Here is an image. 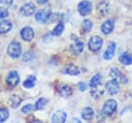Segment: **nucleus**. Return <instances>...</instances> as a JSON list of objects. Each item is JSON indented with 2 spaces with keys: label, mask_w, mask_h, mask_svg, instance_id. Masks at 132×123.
<instances>
[{
  "label": "nucleus",
  "mask_w": 132,
  "mask_h": 123,
  "mask_svg": "<svg viewBox=\"0 0 132 123\" xmlns=\"http://www.w3.org/2000/svg\"><path fill=\"white\" fill-rule=\"evenodd\" d=\"M101 81H102V76H101V74H99V73L95 74V75L91 79V81H90V86H91V88L98 87V86L101 84Z\"/></svg>",
  "instance_id": "5701e85b"
},
{
  "label": "nucleus",
  "mask_w": 132,
  "mask_h": 123,
  "mask_svg": "<svg viewBox=\"0 0 132 123\" xmlns=\"http://www.w3.org/2000/svg\"><path fill=\"white\" fill-rule=\"evenodd\" d=\"M50 18H51L50 8H42L35 13V20L40 24H45Z\"/></svg>",
  "instance_id": "20e7f679"
},
{
  "label": "nucleus",
  "mask_w": 132,
  "mask_h": 123,
  "mask_svg": "<svg viewBox=\"0 0 132 123\" xmlns=\"http://www.w3.org/2000/svg\"><path fill=\"white\" fill-rule=\"evenodd\" d=\"M91 94H92V96L94 97V98H100L101 96H102V94H103V90L102 89H97V87H94V88H92V90H91Z\"/></svg>",
  "instance_id": "cd10ccee"
},
{
  "label": "nucleus",
  "mask_w": 132,
  "mask_h": 123,
  "mask_svg": "<svg viewBox=\"0 0 132 123\" xmlns=\"http://www.w3.org/2000/svg\"><path fill=\"white\" fill-rule=\"evenodd\" d=\"M34 109H35V107H34V105L29 103V104H26L25 106H23V107H22V113H24V114H28V113L32 112Z\"/></svg>",
  "instance_id": "c85d7f7f"
},
{
  "label": "nucleus",
  "mask_w": 132,
  "mask_h": 123,
  "mask_svg": "<svg viewBox=\"0 0 132 123\" xmlns=\"http://www.w3.org/2000/svg\"><path fill=\"white\" fill-rule=\"evenodd\" d=\"M46 103H47V100H46L44 97H40V98L37 99V101L35 102L34 107H35V110H42V109L45 107Z\"/></svg>",
  "instance_id": "393cba45"
},
{
  "label": "nucleus",
  "mask_w": 132,
  "mask_h": 123,
  "mask_svg": "<svg viewBox=\"0 0 132 123\" xmlns=\"http://www.w3.org/2000/svg\"><path fill=\"white\" fill-rule=\"evenodd\" d=\"M8 16V10L6 8H3V7H0V20L1 19H4Z\"/></svg>",
  "instance_id": "7c9ffc66"
},
{
  "label": "nucleus",
  "mask_w": 132,
  "mask_h": 123,
  "mask_svg": "<svg viewBox=\"0 0 132 123\" xmlns=\"http://www.w3.org/2000/svg\"><path fill=\"white\" fill-rule=\"evenodd\" d=\"M36 1H37L38 4H41V5H42V4H45V3L47 2V0H36Z\"/></svg>",
  "instance_id": "72a5a7b5"
},
{
  "label": "nucleus",
  "mask_w": 132,
  "mask_h": 123,
  "mask_svg": "<svg viewBox=\"0 0 132 123\" xmlns=\"http://www.w3.org/2000/svg\"><path fill=\"white\" fill-rule=\"evenodd\" d=\"M92 28H93V23H92L90 20L86 19V20L82 21V29H84V31H85L86 33L90 32V31L92 30Z\"/></svg>",
  "instance_id": "a878e982"
},
{
  "label": "nucleus",
  "mask_w": 132,
  "mask_h": 123,
  "mask_svg": "<svg viewBox=\"0 0 132 123\" xmlns=\"http://www.w3.org/2000/svg\"><path fill=\"white\" fill-rule=\"evenodd\" d=\"M72 93H73V90H72V88L69 86V85H63V86H61V88H60V94L63 96V97H70L71 95H72Z\"/></svg>",
  "instance_id": "a211bd4d"
},
{
  "label": "nucleus",
  "mask_w": 132,
  "mask_h": 123,
  "mask_svg": "<svg viewBox=\"0 0 132 123\" xmlns=\"http://www.w3.org/2000/svg\"><path fill=\"white\" fill-rule=\"evenodd\" d=\"M20 83V75L18 73V71H10L7 76H6V84L9 86V87H15L18 86Z\"/></svg>",
  "instance_id": "423d86ee"
},
{
  "label": "nucleus",
  "mask_w": 132,
  "mask_h": 123,
  "mask_svg": "<svg viewBox=\"0 0 132 123\" xmlns=\"http://www.w3.org/2000/svg\"><path fill=\"white\" fill-rule=\"evenodd\" d=\"M66 119H67V114H66V112H64L62 110L56 111L52 116L53 123H64L66 121Z\"/></svg>",
  "instance_id": "6e6552de"
},
{
  "label": "nucleus",
  "mask_w": 132,
  "mask_h": 123,
  "mask_svg": "<svg viewBox=\"0 0 132 123\" xmlns=\"http://www.w3.org/2000/svg\"><path fill=\"white\" fill-rule=\"evenodd\" d=\"M13 0H0V3L1 4H5V5H10L12 3Z\"/></svg>",
  "instance_id": "473e14b6"
},
{
  "label": "nucleus",
  "mask_w": 132,
  "mask_h": 123,
  "mask_svg": "<svg viewBox=\"0 0 132 123\" xmlns=\"http://www.w3.org/2000/svg\"><path fill=\"white\" fill-rule=\"evenodd\" d=\"M118 109V103L116 100L113 99H107L102 107V114H104V116H111L112 114L116 113Z\"/></svg>",
  "instance_id": "f03ea898"
},
{
  "label": "nucleus",
  "mask_w": 132,
  "mask_h": 123,
  "mask_svg": "<svg viewBox=\"0 0 132 123\" xmlns=\"http://www.w3.org/2000/svg\"><path fill=\"white\" fill-rule=\"evenodd\" d=\"M8 102H9V104H10L11 107L15 109V107H18V106L20 105V103L22 102V98H21L19 95H11V96L9 97V99H8Z\"/></svg>",
  "instance_id": "aec40b11"
},
{
  "label": "nucleus",
  "mask_w": 132,
  "mask_h": 123,
  "mask_svg": "<svg viewBox=\"0 0 132 123\" xmlns=\"http://www.w3.org/2000/svg\"><path fill=\"white\" fill-rule=\"evenodd\" d=\"M94 110L92 109V107H90V106H87V107H85L82 111H81V117H82V119L84 120H86V121H90V120H92L93 118H94Z\"/></svg>",
  "instance_id": "2eb2a0df"
},
{
  "label": "nucleus",
  "mask_w": 132,
  "mask_h": 123,
  "mask_svg": "<svg viewBox=\"0 0 132 123\" xmlns=\"http://www.w3.org/2000/svg\"><path fill=\"white\" fill-rule=\"evenodd\" d=\"M119 60L124 65H131L132 64V54L127 53V52L122 53L119 57Z\"/></svg>",
  "instance_id": "f3484780"
},
{
  "label": "nucleus",
  "mask_w": 132,
  "mask_h": 123,
  "mask_svg": "<svg viewBox=\"0 0 132 123\" xmlns=\"http://www.w3.org/2000/svg\"><path fill=\"white\" fill-rule=\"evenodd\" d=\"M64 27H65V26H64V23H62V22L58 23L57 26L53 29L52 34L55 35V36H59V35H61V34L63 33V31H64Z\"/></svg>",
  "instance_id": "b1692460"
},
{
  "label": "nucleus",
  "mask_w": 132,
  "mask_h": 123,
  "mask_svg": "<svg viewBox=\"0 0 132 123\" xmlns=\"http://www.w3.org/2000/svg\"><path fill=\"white\" fill-rule=\"evenodd\" d=\"M77 87H78L79 91H86V89H87V84L84 83V82H80V83H78Z\"/></svg>",
  "instance_id": "2f4dec72"
},
{
  "label": "nucleus",
  "mask_w": 132,
  "mask_h": 123,
  "mask_svg": "<svg viewBox=\"0 0 132 123\" xmlns=\"http://www.w3.org/2000/svg\"><path fill=\"white\" fill-rule=\"evenodd\" d=\"M105 88L107 90V92L110 94V95H116L119 93L120 91V85H119V82L117 80H113L111 79L110 81H108L105 85Z\"/></svg>",
  "instance_id": "0eeeda50"
},
{
  "label": "nucleus",
  "mask_w": 132,
  "mask_h": 123,
  "mask_svg": "<svg viewBox=\"0 0 132 123\" xmlns=\"http://www.w3.org/2000/svg\"><path fill=\"white\" fill-rule=\"evenodd\" d=\"M12 28V23L8 20H4L0 22V34H4L7 33L11 30Z\"/></svg>",
  "instance_id": "dca6fc26"
},
{
  "label": "nucleus",
  "mask_w": 132,
  "mask_h": 123,
  "mask_svg": "<svg viewBox=\"0 0 132 123\" xmlns=\"http://www.w3.org/2000/svg\"><path fill=\"white\" fill-rule=\"evenodd\" d=\"M33 59V53L32 52H26L24 55H23V61H30Z\"/></svg>",
  "instance_id": "c756f323"
},
{
  "label": "nucleus",
  "mask_w": 132,
  "mask_h": 123,
  "mask_svg": "<svg viewBox=\"0 0 132 123\" xmlns=\"http://www.w3.org/2000/svg\"><path fill=\"white\" fill-rule=\"evenodd\" d=\"M77 10H78V13L80 16L86 17L92 11V3L90 1H88V0H84V1L78 3Z\"/></svg>",
  "instance_id": "39448f33"
},
{
  "label": "nucleus",
  "mask_w": 132,
  "mask_h": 123,
  "mask_svg": "<svg viewBox=\"0 0 132 123\" xmlns=\"http://www.w3.org/2000/svg\"><path fill=\"white\" fill-rule=\"evenodd\" d=\"M109 76H110L111 79L117 80V81L119 82V81L122 79V73H121V71H120L119 68L112 67V68H110V70H109Z\"/></svg>",
  "instance_id": "4be33fe9"
},
{
  "label": "nucleus",
  "mask_w": 132,
  "mask_h": 123,
  "mask_svg": "<svg viewBox=\"0 0 132 123\" xmlns=\"http://www.w3.org/2000/svg\"><path fill=\"white\" fill-rule=\"evenodd\" d=\"M35 84H36V78L33 76V75H30V76H28V78L24 81L23 86H24L25 88H27V89H30V88H33V87L35 86Z\"/></svg>",
  "instance_id": "412c9836"
},
{
  "label": "nucleus",
  "mask_w": 132,
  "mask_h": 123,
  "mask_svg": "<svg viewBox=\"0 0 132 123\" xmlns=\"http://www.w3.org/2000/svg\"><path fill=\"white\" fill-rule=\"evenodd\" d=\"M113 27H114L113 20L109 19V20L105 21V22L102 24V26H101V31H102V33H103V34L108 35V34H110V33L112 32Z\"/></svg>",
  "instance_id": "f8f14e48"
},
{
  "label": "nucleus",
  "mask_w": 132,
  "mask_h": 123,
  "mask_svg": "<svg viewBox=\"0 0 132 123\" xmlns=\"http://www.w3.org/2000/svg\"><path fill=\"white\" fill-rule=\"evenodd\" d=\"M74 121H75V122H79V120H78V119H76V118H75V119H74V118L72 119V122H74Z\"/></svg>",
  "instance_id": "f704fd0d"
},
{
  "label": "nucleus",
  "mask_w": 132,
  "mask_h": 123,
  "mask_svg": "<svg viewBox=\"0 0 132 123\" xmlns=\"http://www.w3.org/2000/svg\"><path fill=\"white\" fill-rule=\"evenodd\" d=\"M21 36L25 41H31L34 38V30L31 27H24L21 30Z\"/></svg>",
  "instance_id": "9d476101"
},
{
  "label": "nucleus",
  "mask_w": 132,
  "mask_h": 123,
  "mask_svg": "<svg viewBox=\"0 0 132 123\" xmlns=\"http://www.w3.org/2000/svg\"><path fill=\"white\" fill-rule=\"evenodd\" d=\"M9 113L5 107H0V122H4L8 119Z\"/></svg>",
  "instance_id": "bb28decb"
},
{
  "label": "nucleus",
  "mask_w": 132,
  "mask_h": 123,
  "mask_svg": "<svg viewBox=\"0 0 132 123\" xmlns=\"http://www.w3.org/2000/svg\"><path fill=\"white\" fill-rule=\"evenodd\" d=\"M20 12L22 16H25V17H30L32 16L34 12H35V5L33 3H25L21 9H20Z\"/></svg>",
  "instance_id": "1a4fd4ad"
},
{
  "label": "nucleus",
  "mask_w": 132,
  "mask_h": 123,
  "mask_svg": "<svg viewBox=\"0 0 132 123\" xmlns=\"http://www.w3.org/2000/svg\"><path fill=\"white\" fill-rule=\"evenodd\" d=\"M63 72L69 75H78L80 73V69L74 64H69L63 68Z\"/></svg>",
  "instance_id": "ddd939ff"
},
{
  "label": "nucleus",
  "mask_w": 132,
  "mask_h": 123,
  "mask_svg": "<svg viewBox=\"0 0 132 123\" xmlns=\"http://www.w3.org/2000/svg\"><path fill=\"white\" fill-rule=\"evenodd\" d=\"M103 44V39L100 37V36H92L90 39H89V42H88V48L90 51L92 52H97L101 49Z\"/></svg>",
  "instance_id": "7ed1b4c3"
},
{
  "label": "nucleus",
  "mask_w": 132,
  "mask_h": 123,
  "mask_svg": "<svg viewBox=\"0 0 132 123\" xmlns=\"http://www.w3.org/2000/svg\"><path fill=\"white\" fill-rule=\"evenodd\" d=\"M97 10H98V12L100 13L101 17H104L108 11V3L105 2V1H102V2L98 3Z\"/></svg>",
  "instance_id": "6ab92c4d"
},
{
  "label": "nucleus",
  "mask_w": 132,
  "mask_h": 123,
  "mask_svg": "<svg viewBox=\"0 0 132 123\" xmlns=\"http://www.w3.org/2000/svg\"><path fill=\"white\" fill-rule=\"evenodd\" d=\"M116 48H117V45L114 42H109V44L107 45L106 50L103 53V59L104 60L112 59V57L114 56V53H116Z\"/></svg>",
  "instance_id": "9b49d317"
},
{
  "label": "nucleus",
  "mask_w": 132,
  "mask_h": 123,
  "mask_svg": "<svg viewBox=\"0 0 132 123\" xmlns=\"http://www.w3.org/2000/svg\"><path fill=\"white\" fill-rule=\"evenodd\" d=\"M71 51L76 54V55H79L82 51H84V42L79 39H75L74 40V43L71 45Z\"/></svg>",
  "instance_id": "4468645a"
},
{
  "label": "nucleus",
  "mask_w": 132,
  "mask_h": 123,
  "mask_svg": "<svg viewBox=\"0 0 132 123\" xmlns=\"http://www.w3.org/2000/svg\"><path fill=\"white\" fill-rule=\"evenodd\" d=\"M7 54L11 58H19L22 54V45L18 41H11L7 48Z\"/></svg>",
  "instance_id": "f257e3e1"
}]
</instances>
